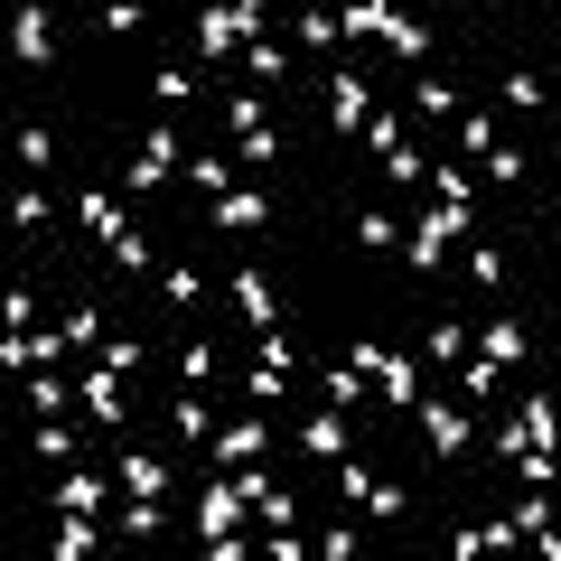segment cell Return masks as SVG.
Instances as JSON below:
<instances>
[{
	"label": "cell",
	"mask_w": 561,
	"mask_h": 561,
	"mask_svg": "<svg viewBox=\"0 0 561 561\" xmlns=\"http://www.w3.org/2000/svg\"><path fill=\"white\" fill-rule=\"evenodd\" d=\"M356 365H365L374 384H384V402H394V412H412V365H402V356H384V347H356Z\"/></svg>",
	"instance_id": "1"
},
{
	"label": "cell",
	"mask_w": 561,
	"mask_h": 561,
	"mask_svg": "<svg viewBox=\"0 0 561 561\" xmlns=\"http://www.w3.org/2000/svg\"><path fill=\"white\" fill-rule=\"evenodd\" d=\"M234 309L253 319V337H262V327L280 319V300H272V280H262V272H234Z\"/></svg>",
	"instance_id": "2"
},
{
	"label": "cell",
	"mask_w": 561,
	"mask_h": 561,
	"mask_svg": "<svg viewBox=\"0 0 561 561\" xmlns=\"http://www.w3.org/2000/svg\"><path fill=\"white\" fill-rule=\"evenodd\" d=\"M169 160H178V132H150V140H140V160H132V187H160Z\"/></svg>",
	"instance_id": "3"
},
{
	"label": "cell",
	"mask_w": 561,
	"mask_h": 561,
	"mask_svg": "<svg viewBox=\"0 0 561 561\" xmlns=\"http://www.w3.org/2000/svg\"><path fill=\"white\" fill-rule=\"evenodd\" d=\"M262 449V421H234V431H215V467H253Z\"/></svg>",
	"instance_id": "4"
},
{
	"label": "cell",
	"mask_w": 561,
	"mask_h": 561,
	"mask_svg": "<svg viewBox=\"0 0 561 561\" xmlns=\"http://www.w3.org/2000/svg\"><path fill=\"white\" fill-rule=\"evenodd\" d=\"M300 449H309V459H347V421H337V412H319V421L300 431Z\"/></svg>",
	"instance_id": "5"
},
{
	"label": "cell",
	"mask_w": 561,
	"mask_h": 561,
	"mask_svg": "<svg viewBox=\"0 0 561 561\" xmlns=\"http://www.w3.org/2000/svg\"><path fill=\"white\" fill-rule=\"evenodd\" d=\"M215 225H234V234L262 225V197H253V187H225V197H215Z\"/></svg>",
	"instance_id": "6"
},
{
	"label": "cell",
	"mask_w": 561,
	"mask_h": 561,
	"mask_svg": "<svg viewBox=\"0 0 561 561\" xmlns=\"http://www.w3.org/2000/svg\"><path fill=\"white\" fill-rule=\"evenodd\" d=\"M85 225L103 234V244H122V234H132V225H122V207H113V197H103V187H85Z\"/></svg>",
	"instance_id": "7"
},
{
	"label": "cell",
	"mask_w": 561,
	"mask_h": 561,
	"mask_svg": "<svg viewBox=\"0 0 561 561\" xmlns=\"http://www.w3.org/2000/svg\"><path fill=\"white\" fill-rule=\"evenodd\" d=\"M412 103H421V113H440V122H459V94H449L440 75H412Z\"/></svg>",
	"instance_id": "8"
},
{
	"label": "cell",
	"mask_w": 561,
	"mask_h": 561,
	"mask_svg": "<svg viewBox=\"0 0 561 561\" xmlns=\"http://www.w3.org/2000/svg\"><path fill=\"white\" fill-rule=\"evenodd\" d=\"M514 356H524V327H487V356H477V365H496V374H506Z\"/></svg>",
	"instance_id": "9"
},
{
	"label": "cell",
	"mask_w": 561,
	"mask_h": 561,
	"mask_svg": "<svg viewBox=\"0 0 561 561\" xmlns=\"http://www.w3.org/2000/svg\"><path fill=\"white\" fill-rule=\"evenodd\" d=\"M122 477H132V496H160V487H169V467H160V459H140V449L122 459Z\"/></svg>",
	"instance_id": "10"
},
{
	"label": "cell",
	"mask_w": 561,
	"mask_h": 561,
	"mask_svg": "<svg viewBox=\"0 0 561 561\" xmlns=\"http://www.w3.org/2000/svg\"><path fill=\"white\" fill-rule=\"evenodd\" d=\"M234 506H244V487H215L207 506H197V524H207V534H225V524H234Z\"/></svg>",
	"instance_id": "11"
},
{
	"label": "cell",
	"mask_w": 561,
	"mask_h": 561,
	"mask_svg": "<svg viewBox=\"0 0 561 561\" xmlns=\"http://www.w3.org/2000/svg\"><path fill=\"white\" fill-rule=\"evenodd\" d=\"M47 47H57V38H47V10H20V57H28V66H38Z\"/></svg>",
	"instance_id": "12"
},
{
	"label": "cell",
	"mask_w": 561,
	"mask_h": 561,
	"mask_svg": "<svg viewBox=\"0 0 561 561\" xmlns=\"http://www.w3.org/2000/svg\"><path fill=\"white\" fill-rule=\"evenodd\" d=\"M327 113H337V132H356V122H365V94H356V75H337V103H327Z\"/></svg>",
	"instance_id": "13"
},
{
	"label": "cell",
	"mask_w": 561,
	"mask_h": 561,
	"mask_svg": "<svg viewBox=\"0 0 561 561\" xmlns=\"http://www.w3.org/2000/svg\"><path fill=\"white\" fill-rule=\"evenodd\" d=\"M394 234H402V225H394V215H384V207H365V215H356V244H374V253H384Z\"/></svg>",
	"instance_id": "14"
},
{
	"label": "cell",
	"mask_w": 561,
	"mask_h": 561,
	"mask_svg": "<svg viewBox=\"0 0 561 561\" xmlns=\"http://www.w3.org/2000/svg\"><path fill=\"white\" fill-rule=\"evenodd\" d=\"M337 28H347V20H327V10H300V47H337Z\"/></svg>",
	"instance_id": "15"
},
{
	"label": "cell",
	"mask_w": 561,
	"mask_h": 561,
	"mask_svg": "<svg viewBox=\"0 0 561 561\" xmlns=\"http://www.w3.org/2000/svg\"><path fill=\"white\" fill-rule=\"evenodd\" d=\"M178 431H187V440H215V421H207V402H197V394H178Z\"/></svg>",
	"instance_id": "16"
},
{
	"label": "cell",
	"mask_w": 561,
	"mask_h": 561,
	"mask_svg": "<svg viewBox=\"0 0 561 561\" xmlns=\"http://www.w3.org/2000/svg\"><path fill=\"white\" fill-rule=\"evenodd\" d=\"M244 75H262V85H272V75H280V47L253 38V47H244Z\"/></svg>",
	"instance_id": "17"
},
{
	"label": "cell",
	"mask_w": 561,
	"mask_h": 561,
	"mask_svg": "<svg viewBox=\"0 0 561 561\" xmlns=\"http://www.w3.org/2000/svg\"><path fill=\"white\" fill-rule=\"evenodd\" d=\"M187 178L207 187V197H225V187H234V169H225V160H187Z\"/></svg>",
	"instance_id": "18"
},
{
	"label": "cell",
	"mask_w": 561,
	"mask_h": 561,
	"mask_svg": "<svg viewBox=\"0 0 561 561\" xmlns=\"http://www.w3.org/2000/svg\"><path fill=\"white\" fill-rule=\"evenodd\" d=\"M421 421H431V440H440V449H467V421L459 412H421Z\"/></svg>",
	"instance_id": "19"
}]
</instances>
